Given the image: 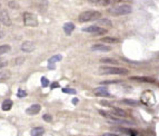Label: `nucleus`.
Instances as JSON below:
<instances>
[{
  "label": "nucleus",
  "mask_w": 159,
  "mask_h": 136,
  "mask_svg": "<svg viewBox=\"0 0 159 136\" xmlns=\"http://www.w3.org/2000/svg\"><path fill=\"white\" fill-rule=\"evenodd\" d=\"M30 134H31V136H42L45 134V130H44V127H35L31 130Z\"/></svg>",
  "instance_id": "f8f14e48"
},
{
  "label": "nucleus",
  "mask_w": 159,
  "mask_h": 136,
  "mask_svg": "<svg viewBox=\"0 0 159 136\" xmlns=\"http://www.w3.org/2000/svg\"><path fill=\"white\" fill-rule=\"evenodd\" d=\"M100 62L108 64V65H118L119 64V62L117 59H114V58H102V59H100Z\"/></svg>",
  "instance_id": "2eb2a0df"
},
{
  "label": "nucleus",
  "mask_w": 159,
  "mask_h": 136,
  "mask_svg": "<svg viewBox=\"0 0 159 136\" xmlns=\"http://www.w3.org/2000/svg\"><path fill=\"white\" fill-rule=\"evenodd\" d=\"M55 87H56V88L59 87V84H58V83H53V85H51V88H55Z\"/></svg>",
  "instance_id": "473e14b6"
},
{
  "label": "nucleus",
  "mask_w": 159,
  "mask_h": 136,
  "mask_svg": "<svg viewBox=\"0 0 159 136\" xmlns=\"http://www.w3.org/2000/svg\"><path fill=\"white\" fill-rule=\"evenodd\" d=\"M24 24L28 27H37L38 26V18L36 15L31 13H24Z\"/></svg>",
  "instance_id": "20e7f679"
},
{
  "label": "nucleus",
  "mask_w": 159,
  "mask_h": 136,
  "mask_svg": "<svg viewBox=\"0 0 159 136\" xmlns=\"http://www.w3.org/2000/svg\"><path fill=\"white\" fill-rule=\"evenodd\" d=\"M109 4H116V2H119L120 0H107Z\"/></svg>",
  "instance_id": "2f4dec72"
},
{
  "label": "nucleus",
  "mask_w": 159,
  "mask_h": 136,
  "mask_svg": "<svg viewBox=\"0 0 159 136\" xmlns=\"http://www.w3.org/2000/svg\"><path fill=\"white\" fill-rule=\"evenodd\" d=\"M101 17V13L96 10H89V11H85L79 16V21L80 22H88V21H94L98 20Z\"/></svg>",
  "instance_id": "f03ea898"
},
{
  "label": "nucleus",
  "mask_w": 159,
  "mask_h": 136,
  "mask_svg": "<svg viewBox=\"0 0 159 136\" xmlns=\"http://www.w3.org/2000/svg\"><path fill=\"white\" fill-rule=\"evenodd\" d=\"M35 48H36V45H35V43L30 41V40L25 41V43H22V45H21V50L24 53H31V51L35 50Z\"/></svg>",
  "instance_id": "0eeeda50"
},
{
  "label": "nucleus",
  "mask_w": 159,
  "mask_h": 136,
  "mask_svg": "<svg viewBox=\"0 0 159 136\" xmlns=\"http://www.w3.org/2000/svg\"><path fill=\"white\" fill-rule=\"evenodd\" d=\"M41 85H42V87L49 86V81H48V78H46V77H41Z\"/></svg>",
  "instance_id": "393cba45"
},
{
  "label": "nucleus",
  "mask_w": 159,
  "mask_h": 136,
  "mask_svg": "<svg viewBox=\"0 0 159 136\" xmlns=\"http://www.w3.org/2000/svg\"><path fill=\"white\" fill-rule=\"evenodd\" d=\"M111 130H115V132H118V133H121V134H129V133H130L129 130L125 128V127H120V126H115Z\"/></svg>",
  "instance_id": "f3484780"
},
{
  "label": "nucleus",
  "mask_w": 159,
  "mask_h": 136,
  "mask_svg": "<svg viewBox=\"0 0 159 136\" xmlns=\"http://www.w3.org/2000/svg\"><path fill=\"white\" fill-rule=\"evenodd\" d=\"M75 29V25L72 22H66L64 25V30L67 35H71V32Z\"/></svg>",
  "instance_id": "ddd939ff"
},
{
  "label": "nucleus",
  "mask_w": 159,
  "mask_h": 136,
  "mask_svg": "<svg viewBox=\"0 0 159 136\" xmlns=\"http://www.w3.org/2000/svg\"><path fill=\"white\" fill-rule=\"evenodd\" d=\"M102 41H103V43H118L120 40H119V39H117V38L105 37V38H102Z\"/></svg>",
  "instance_id": "a211bd4d"
},
{
  "label": "nucleus",
  "mask_w": 159,
  "mask_h": 136,
  "mask_svg": "<svg viewBox=\"0 0 159 136\" xmlns=\"http://www.w3.org/2000/svg\"><path fill=\"white\" fill-rule=\"evenodd\" d=\"M133 81H147V83H153V79L151 78H146V77H131Z\"/></svg>",
  "instance_id": "5701e85b"
},
{
  "label": "nucleus",
  "mask_w": 159,
  "mask_h": 136,
  "mask_svg": "<svg viewBox=\"0 0 159 136\" xmlns=\"http://www.w3.org/2000/svg\"><path fill=\"white\" fill-rule=\"evenodd\" d=\"M111 114L115 115V116H117V117H126V116H127L126 111H124V109H121V108H112Z\"/></svg>",
  "instance_id": "9b49d317"
},
{
  "label": "nucleus",
  "mask_w": 159,
  "mask_h": 136,
  "mask_svg": "<svg viewBox=\"0 0 159 136\" xmlns=\"http://www.w3.org/2000/svg\"><path fill=\"white\" fill-rule=\"evenodd\" d=\"M61 59H62V56H61V55H55V56H52L51 58H49V59H48V62H49V64H52V62H60Z\"/></svg>",
  "instance_id": "412c9836"
},
{
  "label": "nucleus",
  "mask_w": 159,
  "mask_h": 136,
  "mask_svg": "<svg viewBox=\"0 0 159 136\" xmlns=\"http://www.w3.org/2000/svg\"><path fill=\"white\" fill-rule=\"evenodd\" d=\"M90 49L92 51H103V53H108L111 50V48L109 46H105V45H100V43H97V45H94Z\"/></svg>",
  "instance_id": "1a4fd4ad"
},
{
  "label": "nucleus",
  "mask_w": 159,
  "mask_h": 136,
  "mask_svg": "<svg viewBox=\"0 0 159 136\" xmlns=\"http://www.w3.org/2000/svg\"><path fill=\"white\" fill-rule=\"evenodd\" d=\"M0 21L5 26L11 25V19H10V16H9L7 10H1L0 11Z\"/></svg>",
  "instance_id": "423d86ee"
},
{
  "label": "nucleus",
  "mask_w": 159,
  "mask_h": 136,
  "mask_svg": "<svg viewBox=\"0 0 159 136\" xmlns=\"http://www.w3.org/2000/svg\"><path fill=\"white\" fill-rule=\"evenodd\" d=\"M62 92H64V93H67V94H72V95L76 94V90H75V89H70V88H64Z\"/></svg>",
  "instance_id": "bb28decb"
},
{
  "label": "nucleus",
  "mask_w": 159,
  "mask_h": 136,
  "mask_svg": "<svg viewBox=\"0 0 159 136\" xmlns=\"http://www.w3.org/2000/svg\"><path fill=\"white\" fill-rule=\"evenodd\" d=\"M117 83H119L118 81H102V84H105V85H108V84H117Z\"/></svg>",
  "instance_id": "c756f323"
},
{
  "label": "nucleus",
  "mask_w": 159,
  "mask_h": 136,
  "mask_svg": "<svg viewBox=\"0 0 159 136\" xmlns=\"http://www.w3.org/2000/svg\"><path fill=\"white\" fill-rule=\"evenodd\" d=\"M24 62V58H18V59H16V65H21Z\"/></svg>",
  "instance_id": "7c9ffc66"
},
{
  "label": "nucleus",
  "mask_w": 159,
  "mask_h": 136,
  "mask_svg": "<svg viewBox=\"0 0 159 136\" xmlns=\"http://www.w3.org/2000/svg\"><path fill=\"white\" fill-rule=\"evenodd\" d=\"M12 105H13V103L11 99H6V100L2 103V111H10Z\"/></svg>",
  "instance_id": "4468645a"
},
{
  "label": "nucleus",
  "mask_w": 159,
  "mask_h": 136,
  "mask_svg": "<svg viewBox=\"0 0 159 136\" xmlns=\"http://www.w3.org/2000/svg\"><path fill=\"white\" fill-rule=\"evenodd\" d=\"M72 102H74V104H77V103H78V99H74V100H72Z\"/></svg>",
  "instance_id": "c9c22d12"
},
{
  "label": "nucleus",
  "mask_w": 159,
  "mask_h": 136,
  "mask_svg": "<svg viewBox=\"0 0 159 136\" xmlns=\"http://www.w3.org/2000/svg\"><path fill=\"white\" fill-rule=\"evenodd\" d=\"M55 67H56L55 65H52V64H49V69H53Z\"/></svg>",
  "instance_id": "72a5a7b5"
},
{
  "label": "nucleus",
  "mask_w": 159,
  "mask_h": 136,
  "mask_svg": "<svg viewBox=\"0 0 159 136\" xmlns=\"http://www.w3.org/2000/svg\"><path fill=\"white\" fill-rule=\"evenodd\" d=\"M94 93H95L96 96H100V97H110L111 96L110 93L108 92V89L105 88V87H98V88H96L95 90H94Z\"/></svg>",
  "instance_id": "6e6552de"
},
{
  "label": "nucleus",
  "mask_w": 159,
  "mask_h": 136,
  "mask_svg": "<svg viewBox=\"0 0 159 136\" xmlns=\"http://www.w3.org/2000/svg\"><path fill=\"white\" fill-rule=\"evenodd\" d=\"M40 111H41V106L39 104H35V105L30 106L29 108H27V114L28 115H37Z\"/></svg>",
  "instance_id": "9d476101"
},
{
  "label": "nucleus",
  "mask_w": 159,
  "mask_h": 136,
  "mask_svg": "<svg viewBox=\"0 0 159 136\" xmlns=\"http://www.w3.org/2000/svg\"><path fill=\"white\" fill-rule=\"evenodd\" d=\"M6 66H7V60L6 59H3V58H0V69L6 67Z\"/></svg>",
  "instance_id": "cd10ccee"
},
{
  "label": "nucleus",
  "mask_w": 159,
  "mask_h": 136,
  "mask_svg": "<svg viewBox=\"0 0 159 136\" xmlns=\"http://www.w3.org/2000/svg\"><path fill=\"white\" fill-rule=\"evenodd\" d=\"M122 103H125V104H127V105H131V106L139 105V103H138L137 100H134V99H124Z\"/></svg>",
  "instance_id": "b1692460"
},
{
  "label": "nucleus",
  "mask_w": 159,
  "mask_h": 136,
  "mask_svg": "<svg viewBox=\"0 0 159 136\" xmlns=\"http://www.w3.org/2000/svg\"><path fill=\"white\" fill-rule=\"evenodd\" d=\"M103 136H118V135H116V134H105Z\"/></svg>",
  "instance_id": "f704fd0d"
},
{
  "label": "nucleus",
  "mask_w": 159,
  "mask_h": 136,
  "mask_svg": "<svg viewBox=\"0 0 159 136\" xmlns=\"http://www.w3.org/2000/svg\"><path fill=\"white\" fill-rule=\"evenodd\" d=\"M83 30L85 32H89V34H94V35H103V34L107 32L106 29H102L98 26H89V27L83 28Z\"/></svg>",
  "instance_id": "39448f33"
},
{
  "label": "nucleus",
  "mask_w": 159,
  "mask_h": 136,
  "mask_svg": "<svg viewBox=\"0 0 159 136\" xmlns=\"http://www.w3.org/2000/svg\"><path fill=\"white\" fill-rule=\"evenodd\" d=\"M26 96H27V93L24 89H19L18 90V97H26Z\"/></svg>",
  "instance_id": "c85d7f7f"
},
{
  "label": "nucleus",
  "mask_w": 159,
  "mask_h": 136,
  "mask_svg": "<svg viewBox=\"0 0 159 136\" xmlns=\"http://www.w3.org/2000/svg\"><path fill=\"white\" fill-rule=\"evenodd\" d=\"M98 25L100 26H105L106 28H110L111 27V22L109 19H98Z\"/></svg>",
  "instance_id": "dca6fc26"
},
{
  "label": "nucleus",
  "mask_w": 159,
  "mask_h": 136,
  "mask_svg": "<svg viewBox=\"0 0 159 136\" xmlns=\"http://www.w3.org/2000/svg\"><path fill=\"white\" fill-rule=\"evenodd\" d=\"M133 9L129 5H120V6H116L110 9V13L114 16H124V15H129L131 13Z\"/></svg>",
  "instance_id": "7ed1b4c3"
},
{
  "label": "nucleus",
  "mask_w": 159,
  "mask_h": 136,
  "mask_svg": "<svg viewBox=\"0 0 159 136\" xmlns=\"http://www.w3.org/2000/svg\"><path fill=\"white\" fill-rule=\"evenodd\" d=\"M91 4L94 5H100V6H107L109 5V2L107 0H89Z\"/></svg>",
  "instance_id": "aec40b11"
},
{
  "label": "nucleus",
  "mask_w": 159,
  "mask_h": 136,
  "mask_svg": "<svg viewBox=\"0 0 159 136\" xmlns=\"http://www.w3.org/2000/svg\"><path fill=\"white\" fill-rule=\"evenodd\" d=\"M9 77H10V72L8 70H3L0 73V81H6Z\"/></svg>",
  "instance_id": "4be33fe9"
},
{
  "label": "nucleus",
  "mask_w": 159,
  "mask_h": 136,
  "mask_svg": "<svg viewBox=\"0 0 159 136\" xmlns=\"http://www.w3.org/2000/svg\"><path fill=\"white\" fill-rule=\"evenodd\" d=\"M99 73L102 75H126L128 74L127 69L119 67H111V66H102L99 68Z\"/></svg>",
  "instance_id": "f257e3e1"
},
{
  "label": "nucleus",
  "mask_w": 159,
  "mask_h": 136,
  "mask_svg": "<svg viewBox=\"0 0 159 136\" xmlns=\"http://www.w3.org/2000/svg\"><path fill=\"white\" fill-rule=\"evenodd\" d=\"M42 119L45 121V122H48V123H50L51 121H52V116L49 115V114H45L44 116H42Z\"/></svg>",
  "instance_id": "a878e982"
},
{
  "label": "nucleus",
  "mask_w": 159,
  "mask_h": 136,
  "mask_svg": "<svg viewBox=\"0 0 159 136\" xmlns=\"http://www.w3.org/2000/svg\"><path fill=\"white\" fill-rule=\"evenodd\" d=\"M10 49H11V47L9 45H1L0 46V55H3V54L9 53Z\"/></svg>",
  "instance_id": "6ab92c4d"
}]
</instances>
